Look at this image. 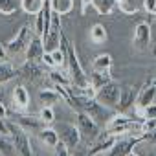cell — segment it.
I'll return each mask as SVG.
<instances>
[{"mask_svg":"<svg viewBox=\"0 0 156 156\" xmlns=\"http://www.w3.org/2000/svg\"><path fill=\"white\" fill-rule=\"evenodd\" d=\"M61 42L64 44V50H66V64H68V75H70V81L73 87H88V75L85 73L81 62H79V57H77V51H75V46L73 42L62 33L61 35Z\"/></svg>","mask_w":156,"mask_h":156,"instance_id":"obj_1","label":"cell"},{"mask_svg":"<svg viewBox=\"0 0 156 156\" xmlns=\"http://www.w3.org/2000/svg\"><path fill=\"white\" fill-rule=\"evenodd\" d=\"M8 129H9V138H11V141L15 145L17 154L19 156H33V149H31L28 130H24L20 125H17L11 119H8Z\"/></svg>","mask_w":156,"mask_h":156,"instance_id":"obj_2","label":"cell"},{"mask_svg":"<svg viewBox=\"0 0 156 156\" xmlns=\"http://www.w3.org/2000/svg\"><path fill=\"white\" fill-rule=\"evenodd\" d=\"M77 130L81 134V140H85L88 145H92L101 134V129H99L98 121L94 118H90L88 114H85V112H77Z\"/></svg>","mask_w":156,"mask_h":156,"instance_id":"obj_3","label":"cell"},{"mask_svg":"<svg viewBox=\"0 0 156 156\" xmlns=\"http://www.w3.org/2000/svg\"><path fill=\"white\" fill-rule=\"evenodd\" d=\"M61 35H62V30H61V15H55L51 11V20H50V26L46 30V33L41 37L42 39V46H44V51H53L61 46Z\"/></svg>","mask_w":156,"mask_h":156,"instance_id":"obj_4","label":"cell"},{"mask_svg":"<svg viewBox=\"0 0 156 156\" xmlns=\"http://www.w3.org/2000/svg\"><path fill=\"white\" fill-rule=\"evenodd\" d=\"M119 94H121V87L116 83V81H110L108 85L101 87L98 92H96V99L98 103H101L103 107L110 108V110H116L118 108V103H119Z\"/></svg>","mask_w":156,"mask_h":156,"instance_id":"obj_5","label":"cell"},{"mask_svg":"<svg viewBox=\"0 0 156 156\" xmlns=\"http://www.w3.org/2000/svg\"><path fill=\"white\" fill-rule=\"evenodd\" d=\"M30 39H31L30 26H28V24L20 26V30L17 31V35L6 44L8 55H19V53H22V51H26V48H28V44H30Z\"/></svg>","mask_w":156,"mask_h":156,"instance_id":"obj_6","label":"cell"},{"mask_svg":"<svg viewBox=\"0 0 156 156\" xmlns=\"http://www.w3.org/2000/svg\"><path fill=\"white\" fill-rule=\"evenodd\" d=\"M154 96H156V77H151V79L138 90V98H136V103H134V108H136L138 116L141 114V110L147 105H151L154 101Z\"/></svg>","mask_w":156,"mask_h":156,"instance_id":"obj_7","label":"cell"},{"mask_svg":"<svg viewBox=\"0 0 156 156\" xmlns=\"http://www.w3.org/2000/svg\"><path fill=\"white\" fill-rule=\"evenodd\" d=\"M55 130H57V134H59V140H61L68 149L79 145L81 134H79V130H77V125H73V123H59V127H57Z\"/></svg>","mask_w":156,"mask_h":156,"instance_id":"obj_8","label":"cell"},{"mask_svg":"<svg viewBox=\"0 0 156 156\" xmlns=\"http://www.w3.org/2000/svg\"><path fill=\"white\" fill-rule=\"evenodd\" d=\"M143 141V136L140 134V136H129V138H125V140H118L116 143H114V147L105 154V156H129L132 151H134V147L138 145V143H141Z\"/></svg>","mask_w":156,"mask_h":156,"instance_id":"obj_9","label":"cell"},{"mask_svg":"<svg viewBox=\"0 0 156 156\" xmlns=\"http://www.w3.org/2000/svg\"><path fill=\"white\" fill-rule=\"evenodd\" d=\"M11 121H15L17 125H20L24 130H31V132H39L41 129L46 127V123L39 118V116H28V114H22V112H15L11 114Z\"/></svg>","mask_w":156,"mask_h":156,"instance_id":"obj_10","label":"cell"},{"mask_svg":"<svg viewBox=\"0 0 156 156\" xmlns=\"http://www.w3.org/2000/svg\"><path fill=\"white\" fill-rule=\"evenodd\" d=\"M118 141V136H114V134H107V132H101L99 134V138L90 145V149H88V154L87 156H99V154H107L112 147H114V143Z\"/></svg>","mask_w":156,"mask_h":156,"instance_id":"obj_11","label":"cell"},{"mask_svg":"<svg viewBox=\"0 0 156 156\" xmlns=\"http://www.w3.org/2000/svg\"><path fill=\"white\" fill-rule=\"evenodd\" d=\"M44 75V68L39 61H26L20 68H17V77H24L30 81H37Z\"/></svg>","mask_w":156,"mask_h":156,"instance_id":"obj_12","label":"cell"},{"mask_svg":"<svg viewBox=\"0 0 156 156\" xmlns=\"http://www.w3.org/2000/svg\"><path fill=\"white\" fill-rule=\"evenodd\" d=\"M138 90L134 85H127V87H121V94H119V103H118V108L116 112H127L134 107L136 103V98H138Z\"/></svg>","mask_w":156,"mask_h":156,"instance_id":"obj_13","label":"cell"},{"mask_svg":"<svg viewBox=\"0 0 156 156\" xmlns=\"http://www.w3.org/2000/svg\"><path fill=\"white\" fill-rule=\"evenodd\" d=\"M132 42H134L136 50H147V46L151 44V26H149V22H138V26L134 30Z\"/></svg>","mask_w":156,"mask_h":156,"instance_id":"obj_14","label":"cell"},{"mask_svg":"<svg viewBox=\"0 0 156 156\" xmlns=\"http://www.w3.org/2000/svg\"><path fill=\"white\" fill-rule=\"evenodd\" d=\"M30 101H31V98H30L28 88L24 85H17L15 90H13V105H15V108L24 112V110L30 108Z\"/></svg>","mask_w":156,"mask_h":156,"instance_id":"obj_15","label":"cell"},{"mask_svg":"<svg viewBox=\"0 0 156 156\" xmlns=\"http://www.w3.org/2000/svg\"><path fill=\"white\" fill-rule=\"evenodd\" d=\"M44 55V46H42V39L39 35H31L30 44L26 48V61H39Z\"/></svg>","mask_w":156,"mask_h":156,"instance_id":"obj_16","label":"cell"},{"mask_svg":"<svg viewBox=\"0 0 156 156\" xmlns=\"http://www.w3.org/2000/svg\"><path fill=\"white\" fill-rule=\"evenodd\" d=\"M110 81H112L110 72H94V73L88 77V85H90L94 90H99L101 87L108 85Z\"/></svg>","mask_w":156,"mask_h":156,"instance_id":"obj_17","label":"cell"},{"mask_svg":"<svg viewBox=\"0 0 156 156\" xmlns=\"http://www.w3.org/2000/svg\"><path fill=\"white\" fill-rule=\"evenodd\" d=\"M118 4V0H90V6L99 15H110Z\"/></svg>","mask_w":156,"mask_h":156,"instance_id":"obj_18","label":"cell"},{"mask_svg":"<svg viewBox=\"0 0 156 156\" xmlns=\"http://www.w3.org/2000/svg\"><path fill=\"white\" fill-rule=\"evenodd\" d=\"M50 8L55 15H68L73 9V0H50Z\"/></svg>","mask_w":156,"mask_h":156,"instance_id":"obj_19","label":"cell"},{"mask_svg":"<svg viewBox=\"0 0 156 156\" xmlns=\"http://www.w3.org/2000/svg\"><path fill=\"white\" fill-rule=\"evenodd\" d=\"M94 72H110L112 68V55L110 53H99L92 62Z\"/></svg>","mask_w":156,"mask_h":156,"instance_id":"obj_20","label":"cell"},{"mask_svg":"<svg viewBox=\"0 0 156 156\" xmlns=\"http://www.w3.org/2000/svg\"><path fill=\"white\" fill-rule=\"evenodd\" d=\"M37 136H39L46 145H50V147H55L57 141H59V134H57V130L51 129V127H44V129H41V130L37 132Z\"/></svg>","mask_w":156,"mask_h":156,"instance_id":"obj_21","label":"cell"},{"mask_svg":"<svg viewBox=\"0 0 156 156\" xmlns=\"http://www.w3.org/2000/svg\"><path fill=\"white\" fill-rule=\"evenodd\" d=\"M20 8L28 15H37L44 8V0H20Z\"/></svg>","mask_w":156,"mask_h":156,"instance_id":"obj_22","label":"cell"},{"mask_svg":"<svg viewBox=\"0 0 156 156\" xmlns=\"http://www.w3.org/2000/svg\"><path fill=\"white\" fill-rule=\"evenodd\" d=\"M17 77V68L9 62H0V85L9 83Z\"/></svg>","mask_w":156,"mask_h":156,"instance_id":"obj_23","label":"cell"},{"mask_svg":"<svg viewBox=\"0 0 156 156\" xmlns=\"http://www.w3.org/2000/svg\"><path fill=\"white\" fill-rule=\"evenodd\" d=\"M140 2H141V0H118L116 6L125 15H136L138 9H140Z\"/></svg>","mask_w":156,"mask_h":156,"instance_id":"obj_24","label":"cell"},{"mask_svg":"<svg viewBox=\"0 0 156 156\" xmlns=\"http://www.w3.org/2000/svg\"><path fill=\"white\" fill-rule=\"evenodd\" d=\"M48 77L53 85H59V87H70L72 85L70 75H66V72H61V70H55V68L48 73Z\"/></svg>","mask_w":156,"mask_h":156,"instance_id":"obj_25","label":"cell"},{"mask_svg":"<svg viewBox=\"0 0 156 156\" xmlns=\"http://www.w3.org/2000/svg\"><path fill=\"white\" fill-rule=\"evenodd\" d=\"M90 41L96 44H103L107 41V28L103 24H94L90 28Z\"/></svg>","mask_w":156,"mask_h":156,"instance_id":"obj_26","label":"cell"},{"mask_svg":"<svg viewBox=\"0 0 156 156\" xmlns=\"http://www.w3.org/2000/svg\"><path fill=\"white\" fill-rule=\"evenodd\" d=\"M39 98H41V101H42L44 107H51L53 103L61 101V96H59L53 88H44V90H41V92H39Z\"/></svg>","mask_w":156,"mask_h":156,"instance_id":"obj_27","label":"cell"},{"mask_svg":"<svg viewBox=\"0 0 156 156\" xmlns=\"http://www.w3.org/2000/svg\"><path fill=\"white\" fill-rule=\"evenodd\" d=\"M20 8V0H0V15L9 17Z\"/></svg>","mask_w":156,"mask_h":156,"instance_id":"obj_28","label":"cell"},{"mask_svg":"<svg viewBox=\"0 0 156 156\" xmlns=\"http://www.w3.org/2000/svg\"><path fill=\"white\" fill-rule=\"evenodd\" d=\"M0 154H4V156H15L17 154L13 141L8 136H2V134H0Z\"/></svg>","mask_w":156,"mask_h":156,"instance_id":"obj_29","label":"cell"},{"mask_svg":"<svg viewBox=\"0 0 156 156\" xmlns=\"http://www.w3.org/2000/svg\"><path fill=\"white\" fill-rule=\"evenodd\" d=\"M51 53V59H53V62H55V68H62L64 64H66V50H64V44L61 42V46L57 48V50H53V51H50Z\"/></svg>","mask_w":156,"mask_h":156,"instance_id":"obj_30","label":"cell"},{"mask_svg":"<svg viewBox=\"0 0 156 156\" xmlns=\"http://www.w3.org/2000/svg\"><path fill=\"white\" fill-rule=\"evenodd\" d=\"M39 118H41L46 125H50V123H53V121H55V112H53V108H51V107H42V108H41V112H39Z\"/></svg>","mask_w":156,"mask_h":156,"instance_id":"obj_31","label":"cell"},{"mask_svg":"<svg viewBox=\"0 0 156 156\" xmlns=\"http://www.w3.org/2000/svg\"><path fill=\"white\" fill-rule=\"evenodd\" d=\"M42 33H44V11L35 15V35L42 37Z\"/></svg>","mask_w":156,"mask_h":156,"instance_id":"obj_32","label":"cell"},{"mask_svg":"<svg viewBox=\"0 0 156 156\" xmlns=\"http://www.w3.org/2000/svg\"><path fill=\"white\" fill-rule=\"evenodd\" d=\"M143 119H156V103H151V105H147L143 110H141V114H140Z\"/></svg>","mask_w":156,"mask_h":156,"instance_id":"obj_33","label":"cell"},{"mask_svg":"<svg viewBox=\"0 0 156 156\" xmlns=\"http://www.w3.org/2000/svg\"><path fill=\"white\" fill-rule=\"evenodd\" d=\"M53 149H55V156H70V149H68L61 140L57 141V145H55Z\"/></svg>","mask_w":156,"mask_h":156,"instance_id":"obj_34","label":"cell"},{"mask_svg":"<svg viewBox=\"0 0 156 156\" xmlns=\"http://www.w3.org/2000/svg\"><path fill=\"white\" fill-rule=\"evenodd\" d=\"M143 2V9L149 15H156V0H141Z\"/></svg>","mask_w":156,"mask_h":156,"instance_id":"obj_35","label":"cell"},{"mask_svg":"<svg viewBox=\"0 0 156 156\" xmlns=\"http://www.w3.org/2000/svg\"><path fill=\"white\" fill-rule=\"evenodd\" d=\"M41 62H42L44 66H50V68H55V62H53V59H51V53H50V51H44V55L41 57Z\"/></svg>","mask_w":156,"mask_h":156,"instance_id":"obj_36","label":"cell"},{"mask_svg":"<svg viewBox=\"0 0 156 156\" xmlns=\"http://www.w3.org/2000/svg\"><path fill=\"white\" fill-rule=\"evenodd\" d=\"M143 136V141H149V143H156V127L151 130V132H145L141 134Z\"/></svg>","mask_w":156,"mask_h":156,"instance_id":"obj_37","label":"cell"},{"mask_svg":"<svg viewBox=\"0 0 156 156\" xmlns=\"http://www.w3.org/2000/svg\"><path fill=\"white\" fill-rule=\"evenodd\" d=\"M0 62H8V50H6V44L0 42Z\"/></svg>","mask_w":156,"mask_h":156,"instance_id":"obj_38","label":"cell"},{"mask_svg":"<svg viewBox=\"0 0 156 156\" xmlns=\"http://www.w3.org/2000/svg\"><path fill=\"white\" fill-rule=\"evenodd\" d=\"M151 53H152V57L156 59V44H152V48H151Z\"/></svg>","mask_w":156,"mask_h":156,"instance_id":"obj_39","label":"cell"},{"mask_svg":"<svg viewBox=\"0 0 156 156\" xmlns=\"http://www.w3.org/2000/svg\"><path fill=\"white\" fill-rule=\"evenodd\" d=\"M129 156H138V154H136V152H134V151H132V152H130V154H129Z\"/></svg>","mask_w":156,"mask_h":156,"instance_id":"obj_40","label":"cell"},{"mask_svg":"<svg viewBox=\"0 0 156 156\" xmlns=\"http://www.w3.org/2000/svg\"><path fill=\"white\" fill-rule=\"evenodd\" d=\"M154 156H156V154H154Z\"/></svg>","mask_w":156,"mask_h":156,"instance_id":"obj_41","label":"cell"}]
</instances>
